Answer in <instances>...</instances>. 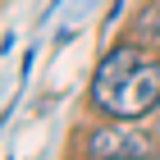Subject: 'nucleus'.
Here are the masks:
<instances>
[{"label": "nucleus", "instance_id": "nucleus-1", "mask_svg": "<svg viewBox=\"0 0 160 160\" xmlns=\"http://www.w3.org/2000/svg\"><path fill=\"white\" fill-rule=\"evenodd\" d=\"M92 101L114 119H142L160 105V60L142 46H114L92 73Z\"/></svg>", "mask_w": 160, "mask_h": 160}, {"label": "nucleus", "instance_id": "nucleus-2", "mask_svg": "<svg viewBox=\"0 0 160 160\" xmlns=\"http://www.w3.org/2000/svg\"><path fill=\"white\" fill-rule=\"evenodd\" d=\"M87 151L92 156H151V137L147 133H137L133 123H110V128H96L92 133V142H87Z\"/></svg>", "mask_w": 160, "mask_h": 160}]
</instances>
